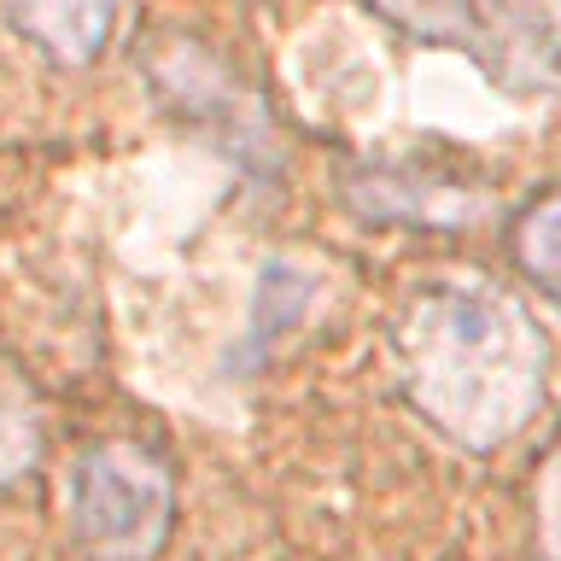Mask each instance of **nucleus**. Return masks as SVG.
<instances>
[{"label":"nucleus","instance_id":"obj_1","mask_svg":"<svg viewBox=\"0 0 561 561\" xmlns=\"http://www.w3.org/2000/svg\"><path fill=\"white\" fill-rule=\"evenodd\" d=\"M398 368L415 410L473 450L515 438L543 398V340L533 316L480 275L415 298L398 322Z\"/></svg>","mask_w":561,"mask_h":561},{"label":"nucleus","instance_id":"obj_2","mask_svg":"<svg viewBox=\"0 0 561 561\" xmlns=\"http://www.w3.org/2000/svg\"><path fill=\"white\" fill-rule=\"evenodd\" d=\"M386 24L473 59L497 88H561V0H368Z\"/></svg>","mask_w":561,"mask_h":561},{"label":"nucleus","instance_id":"obj_3","mask_svg":"<svg viewBox=\"0 0 561 561\" xmlns=\"http://www.w3.org/2000/svg\"><path fill=\"white\" fill-rule=\"evenodd\" d=\"M70 520L94 561H152L175 526L164 456L135 438H100L70 473Z\"/></svg>","mask_w":561,"mask_h":561},{"label":"nucleus","instance_id":"obj_4","mask_svg":"<svg viewBox=\"0 0 561 561\" xmlns=\"http://www.w3.org/2000/svg\"><path fill=\"white\" fill-rule=\"evenodd\" d=\"M0 12L53 65H94L117 30L123 0H0Z\"/></svg>","mask_w":561,"mask_h":561},{"label":"nucleus","instance_id":"obj_5","mask_svg":"<svg viewBox=\"0 0 561 561\" xmlns=\"http://www.w3.org/2000/svg\"><path fill=\"white\" fill-rule=\"evenodd\" d=\"M310 298H316V275H305L298 263H263L257 298H252V345H275L287 328H298Z\"/></svg>","mask_w":561,"mask_h":561},{"label":"nucleus","instance_id":"obj_6","mask_svg":"<svg viewBox=\"0 0 561 561\" xmlns=\"http://www.w3.org/2000/svg\"><path fill=\"white\" fill-rule=\"evenodd\" d=\"M515 263L526 270V280L550 298V305L561 310V193L556 199L533 205L515 228Z\"/></svg>","mask_w":561,"mask_h":561},{"label":"nucleus","instance_id":"obj_7","mask_svg":"<svg viewBox=\"0 0 561 561\" xmlns=\"http://www.w3.org/2000/svg\"><path fill=\"white\" fill-rule=\"evenodd\" d=\"M30 456H35V421H30L24 403H18L12 386L0 380V485L18 480V473L30 468Z\"/></svg>","mask_w":561,"mask_h":561},{"label":"nucleus","instance_id":"obj_8","mask_svg":"<svg viewBox=\"0 0 561 561\" xmlns=\"http://www.w3.org/2000/svg\"><path fill=\"white\" fill-rule=\"evenodd\" d=\"M543 550H550V561H561V456L543 480Z\"/></svg>","mask_w":561,"mask_h":561}]
</instances>
